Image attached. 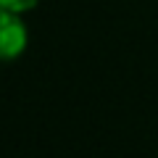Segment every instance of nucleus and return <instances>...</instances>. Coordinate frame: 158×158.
Here are the masks:
<instances>
[{
	"label": "nucleus",
	"mask_w": 158,
	"mask_h": 158,
	"mask_svg": "<svg viewBox=\"0 0 158 158\" xmlns=\"http://www.w3.org/2000/svg\"><path fill=\"white\" fill-rule=\"evenodd\" d=\"M27 48V27H24L21 16L16 11L0 13V53L6 61H13L16 56H21Z\"/></svg>",
	"instance_id": "1"
},
{
	"label": "nucleus",
	"mask_w": 158,
	"mask_h": 158,
	"mask_svg": "<svg viewBox=\"0 0 158 158\" xmlns=\"http://www.w3.org/2000/svg\"><path fill=\"white\" fill-rule=\"evenodd\" d=\"M40 0H0V6L6 8V11H16V13H24L29 8H34Z\"/></svg>",
	"instance_id": "2"
}]
</instances>
